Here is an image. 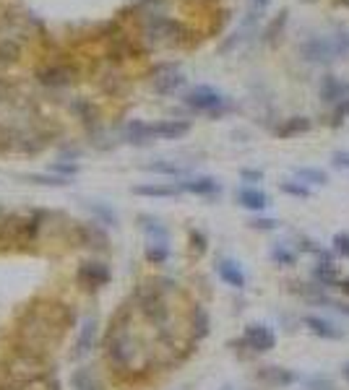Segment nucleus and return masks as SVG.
Instances as JSON below:
<instances>
[{"label":"nucleus","mask_w":349,"mask_h":390,"mask_svg":"<svg viewBox=\"0 0 349 390\" xmlns=\"http://www.w3.org/2000/svg\"><path fill=\"white\" fill-rule=\"evenodd\" d=\"M297 53H300L305 63L313 65L336 63V60L349 55V32L347 29H336V32H329V34H313L297 45Z\"/></svg>","instance_id":"1"},{"label":"nucleus","mask_w":349,"mask_h":390,"mask_svg":"<svg viewBox=\"0 0 349 390\" xmlns=\"http://www.w3.org/2000/svg\"><path fill=\"white\" fill-rule=\"evenodd\" d=\"M183 104L196 109V112L214 115V118H217V115H224V112L232 107L230 99H227L224 94H219L217 89H212V86H193V89L183 97Z\"/></svg>","instance_id":"2"},{"label":"nucleus","mask_w":349,"mask_h":390,"mask_svg":"<svg viewBox=\"0 0 349 390\" xmlns=\"http://www.w3.org/2000/svg\"><path fill=\"white\" fill-rule=\"evenodd\" d=\"M238 344L250 349L253 354H266V351L276 349V333L274 328L266 326V323H248L242 328V336H240Z\"/></svg>","instance_id":"3"},{"label":"nucleus","mask_w":349,"mask_h":390,"mask_svg":"<svg viewBox=\"0 0 349 390\" xmlns=\"http://www.w3.org/2000/svg\"><path fill=\"white\" fill-rule=\"evenodd\" d=\"M253 380L266 390H282L289 388L294 382H300V375L294 370H287V367H279V364H264L253 372Z\"/></svg>","instance_id":"4"},{"label":"nucleus","mask_w":349,"mask_h":390,"mask_svg":"<svg viewBox=\"0 0 349 390\" xmlns=\"http://www.w3.org/2000/svg\"><path fill=\"white\" fill-rule=\"evenodd\" d=\"M183 83H185V76L172 63L156 65L154 71H151V86H154L156 94H165V97L167 94H174Z\"/></svg>","instance_id":"5"},{"label":"nucleus","mask_w":349,"mask_h":390,"mask_svg":"<svg viewBox=\"0 0 349 390\" xmlns=\"http://www.w3.org/2000/svg\"><path fill=\"white\" fill-rule=\"evenodd\" d=\"M303 326L310 330L315 338H321V341H341L344 338V330H341L334 320H329L326 315H305L303 318Z\"/></svg>","instance_id":"6"},{"label":"nucleus","mask_w":349,"mask_h":390,"mask_svg":"<svg viewBox=\"0 0 349 390\" xmlns=\"http://www.w3.org/2000/svg\"><path fill=\"white\" fill-rule=\"evenodd\" d=\"M318 97L326 107H334V104H339V102H347L349 99V83L336 78V76H323L321 78V86H318Z\"/></svg>","instance_id":"7"},{"label":"nucleus","mask_w":349,"mask_h":390,"mask_svg":"<svg viewBox=\"0 0 349 390\" xmlns=\"http://www.w3.org/2000/svg\"><path fill=\"white\" fill-rule=\"evenodd\" d=\"M310 279L315 286H321V289L331 291V289H339V281H341V271L336 260H315L310 271Z\"/></svg>","instance_id":"8"},{"label":"nucleus","mask_w":349,"mask_h":390,"mask_svg":"<svg viewBox=\"0 0 349 390\" xmlns=\"http://www.w3.org/2000/svg\"><path fill=\"white\" fill-rule=\"evenodd\" d=\"M217 276L232 289H245L248 286V276L242 271V265L238 260H232V258H219L217 260Z\"/></svg>","instance_id":"9"},{"label":"nucleus","mask_w":349,"mask_h":390,"mask_svg":"<svg viewBox=\"0 0 349 390\" xmlns=\"http://www.w3.org/2000/svg\"><path fill=\"white\" fill-rule=\"evenodd\" d=\"M191 130V123L185 120H162V123H154V125H146V138H167V141H174V138H183L185 133Z\"/></svg>","instance_id":"10"},{"label":"nucleus","mask_w":349,"mask_h":390,"mask_svg":"<svg viewBox=\"0 0 349 390\" xmlns=\"http://www.w3.org/2000/svg\"><path fill=\"white\" fill-rule=\"evenodd\" d=\"M235 200H238V206H242V209L248 211H256V214H264V211L271 206V198H268V193L258 190V188H240L238 193H235Z\"/></svg>","instance_id":"11"},{"label":"nucleus","mask_w":349,"mask_h":390,"mask_svg":"<svg viewBox=\"0 0 349 390\" xmlns=\"http://www.w3.org/2000/svg\"><path fill=\"white\" fill-rule=\"evenodd\" d=\"M180 193H193V195H217L221 190L219 180H214L209 174H198V177H188V180L177 182Z\"/></svg>","instance_id":"12"},{"label":"nucleus","mask_w":349,"mask_h":390,"mask_svg":"<svg viewBox=\"0 0 349 390\" xmlns=\"http://www.w3.org/2000/svg\"><path fill=\"white\" fill-rule=\"evenodd\" d=\"M76 78V71L68 68V65H50V68H42L39 71V81L47 83V86H65Z\"/></svg>","instance_id":"13"},{"label":"nucleus","mask_w":349,"mask_h":390,"mask_svg":"<svg viewBox=\"0 0 349 390\" xmlns=\"http://www.w3.org/2000/svg\"><path fill=\"white\" fill-rule=\"evenodd\" d=\"M310 130H313V120L310 118L294 115V118H287L282 125L276 127V136H279V138H297V136L310 133Z\"/></svg>","instance_id":"14"},{"label":"nucleus","mask_w":349,"mask_h":390,"mask_svg":"<svg viewBox=\"0 0 349 390\" xmlns=\"http://www.w3.org/2000/svg\"><path fill=\"white\" fill-rule=\"evenodd\" d=\"M268 255H271V263L279 265V268H294L297 258H300V250H294L287 242H276V245H271V253Z\"/></svg>","instance_id":"15"},{"label":"nucleus","mask_w":349,"mask_h":390,"mask_svg":"<svg viewBox=\"0 0 349 390\" xmlns=\"http://www.w3.org/2000/svg\"><path fill=\"white\" fill-rule=\"evenodd\" d=\"M294 180L305 182L308 188H323V185H329V174L318 167H300V169H294Z\"/></svg>","instance_id":"16"},{"label":"nucleus","mask_w":349,"mask_h":390,"mask_svg":"<svg viewBox=\"0 0 349 390\" xmlns=\"http://www.w3.org/2000/svg\"><path fill=\"white\" fill-rule=\"evenodd\" d=\"M136 195H146V198H174L180 195V188L177 185H138L133 188Z\"/></svg>","instance_id":"17"},{"label":"nucleus","mask_w":349,"mask_h":390,"mask_svg":"<svg viewBox=\"0 0 349 390\" xmlns=\"http://www.w3.org/2000/svg\"><path fill=\"white\" fill-rule=\"evenodd\" d=\"M287 18H289V13H287V11H279V13L274 16V21L266 27L264 39H266L268 45H276V39L282 36V32H285V27H287Z\"/></svg>","instance_id":"18"},{"label":"nucleus","mask_w":349,"mask_h":390,"mask_svg":"<svg viewBox=\"0 0 349 390\" xmlns=\"http://www.w3.org/2000/svg\"><path fill=\"white\" fill-rule=\"evenodd\" d=\"M279 190L285 193V195H292V198H310V188L305 185V182H300V180H282L279 182Z\"/></svg>","instance_id":"19"},{"label":"nucleus","mask_w":349,"mask_h":390,"mask_svg":"<svg viewBox=\"0 0 349 390\" xmlns=\"http://www.w3.org/2000/svg\"><path fill=\"white\" fill-rule=\"evenodd\" d=\"M81 276H89V281H92V289H97V286H102V284L107 281V268L100 263H86L81 268V273H78V279Z\"/></svg>","instance_id":"20"},{"label":"nucleus","mask_w":349,"mask_h":390,"mask_svg":"<svg viewBox=\"0 0 349 390\" xmlns=\"http://www.w3.org/2000/svg\"><path fill=\"white\" fill-rule=\"evenodd\" d=\"M167 258H170V247H167V242H151V245L146 247V260L151 265H165Z\"/></svg>","instance_id":"21"},{"label":"nucleus","mask_w":349,"mask_h":390,"mask_svg":"<svg viewBox=\"0 0 349 390\" xmlns=\"http://www.w3.org/2000/svg\"><path fill=\"white\" fill-rule=\"evenodd\" d=\"M331 253L341 260H349V232H336L331 237Z\"/></svg>","instance_id":"22"},{"label":"nucleus","mask_w":349,"mask_h":390,"mask_svg":"<svg viewBox=\"0 0 349 390\" xmlns=\"http://www.w3.org/2000/svg\"><path fill=\"white\" fill-rule=\"evenodd\" d=\"M303 385L305 390H336L334 380L326 375H308V377H303Z\"/></svg>","instance_id":"23"},{"label":"nucleus","mask_w":349,"mask_h":390,"mask_svg":"<svg viewBox=\"0 0 349 390\" xmlns=\"http://www.w3.org/2000/svg\"><path fill=\"white\" fill-rule=\"evenodd\" d=\"M347 120H349V99L339 102V104H334V107H331V115H329V125L331 127H341Z\"/></svg>","instance_id":"24"},{"label":"nucleus","mask_w":349,"mask_h":390,"mask_svg":"<svg viewBox=\"0 0 349 390\" xmlns=\"http://www.w3.org/2000/svg\"><path fill=\"white\" fill-rule=\"evenodd\" d=\"M193 333H196V338H203L209 333V315H206V309L198 307V305H196V309H193Z\"/></svg>","instance_id":"25"},{"label":"nucleus","mask_w":349,"mask_h":390,"mask_svg":"<svg viewBox=\"0 0 349 390\" xmlns=\"http://www.w3.org/2000/svg\"><path fill=\"white\" fill-rule=\"evenodd\" d=\"M92 336H94V323H86L81 330V338H78V344H76V354L74 356H83L89 351V344H92Z\"/></svg>","instance_id":"26"},{"label":"nucleus","mask_w":349,"mask_h":390,"mask_svg":"<svg viewBox=\"0 0 349 390\" xmlns=\"http://www.w3.org/2000/svg\"><path fill=\"white\" fill-rule=\"evenodd\" d=\"M248 224H250V229H256V232H274V229H279V221L271 216H253Z\"/></svg>","instance_id":"27"},{"label":"nucleus","mask_w":349,"mask_h":390,"mask_svg":"<svg viewBox=\"0 0 349 390\" xmlns=\"http://www.w3.org/2000/svg\"><path fill=\"white\" fill-rule=\"evenodd\" d=\"M149 172H159V174H183V167H177V164H170V162H154V164H146Z\"/></svg>","instance_id":"28"},{"label":"nucleus","mask_w":349,"mask_h":390,"mask_svg":"<svg viewBox=\"0 0 349 390\" xmlns=\"http://www.w3.org/2000/svg\"><path fill=\"white\" fill-rule=\"evenodd\" d=\"M27 180L39 182V185H55V188H63V185H68V180H65V177H47V174H29Z\"/></svg>","instance_id":"29"},{"label":"nucleus","mask_w":349,"mask_h":390,"mask_svg":"<svg viewBox=\"0 0 349 390\" xmlns=\"http://www.w3.org/2000/svg\"><path fill=\"white\" fill-rule=\"evenodd\" d=\"M331 164L341 169V172H349V151H334L331 154Z\"/></svg>","instance_id":"30"},{"label":"nucleus","mask_w":349,"mask_h":390,"mask_svg":"<svg viewBox=\"0 0 349 390\" xmlns=\"http://www.w3.org/2000/svg\"><path fill=\"white\" fill-rule=\"evenodd\" d=\"M191 242H193V250L196 253H206V237L201 235V232H193V235H191Z\"/></svg>","instance_id":"31"},{"label":"nucleus","mask_w":349,"mask_h":390,"mask_svg":"<svg viewBox=\"0 0 349 390\" xmlns=\"http://www.w3.org/2000/svg\"><path fill=\"white\" fill-rule=\"evenodd\" d=\"M240 177H242L245 182H261L264 180V172H258V169H242Z\"/></svg>","instance_id":"32"},{"label":"nucleus","mask_w":349,"mask_h":390,"mask_svg":"<svg viewBox=\"0 0 349 390\" xmlns=\"http://www.w3.org/2000/svg\"><path fill=\"white\" fill-rule=\"evenodd\" d=\"M53 169H55V172H60V174H76V172H78V167H76V164H60V162L53 164Z\"/></svg>","instance_id":"33"},{"label":"nucleus","mask_w":349,"mask_h":390,"mask_svg":"<svg viewBox=\"0 0 349 390\" xmlns=\"http://www.w3.org/2000/svg\"><path fill=\"white\" fill-rule=\"evenodd\" d=\"M339 294L344 297V300H349V276H341V281H339Z\"/></svg>","instance_id":"34"},{"label":"nucleus","mask_w":349,"mask_h":390,"mask_svg":"<svg viewBox=\"0 0 349 390\" xmlns=\"http://www.w3.org/2000/svg\"><path fill=\"white\" fill-rule=\"evenodd\" d=\"M250 3H253V8H256V13H261V11H266V8H268V3H271V0H250Z\"/></svg>","instance_id":"35"},{"label":"nucleus","mask_w":349,"mask_h":390,"mask_svg":"<svg viewBox=\"0 0 349 390\" xmlns=\"http://www.w3.org/2000/svg\"><path fill=\"white\" fill-rule=\"evenodd\" d=\"M339 372H341V380H344V382H347V385H349V362L341 364V367H339Z\"/></svg>","instance_id":"36"},{"label":"nucleus","mask_w":349,"mask_h":390,"mask_svg":"<svg viewBox=\"0 0 349 390\" xmlns=\"http://www.w3.org/2000/svg\"><path fill=\"white\" fill-rule=\"evenodd\" d=\"M3 94H6V83H0V99H3Z\"/></svg>","instance_id":"37"},{"label":"nucleus","mask_w":349,"mask_h":390,"mask_svg":"<svg viewBox=\"0 0 349 390\" xmlns=\"http://www.w3.org/2000/svg\"><path fill=\"white\" fill-rule=\"evenodd\" d=\"M0 141H6V130L3 127H0Z\"/></svg>","instance_id":"38"},{"label":"nucleus","mask_w":349,"mask_h":390,"mask_svg":"<svg viewBox=\"0 0 349 390\" xmlns=\"http://www.w3.org/2000/svg\"><path fill=\"white\" fill-rule=\"evenodd\" d=\"M224 390H230V388H224Z\"/></svg>","instance_id":"39"},{"label":"nucleus","mask_w":349,"mask_h":390,"mask_svg":"<svg viewBox=\"0 0 349 390\" xmlns=\"http://www.w3.org/2000/svg\"><path fill=\"white\" fill-rule=\"evenodd\" d=\"M310 3H313V0H310Z\"/></svg>","instance_id":"40"}]
</instances>
